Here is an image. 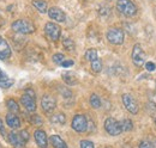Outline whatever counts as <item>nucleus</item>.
Returning <instances> with one entry per match:
<instances>
[{
    "label": "nucleus",
    "mask_w": 156,
    "mask_h": 148,
    "mask_svg": "<svg viewBox=\"0 0 156 148\" xmlns=\"http://www.w3.org/2000/svg\"><path fill=\"white\" fill-rule=\"evenodd\" d=\"M117 8L121 15H124L126 17H133L138 12L136 4L132 0H118Z\"/></svg>",
    "instance_id": "obj_1"
},
{
    "label": "nucleus",
    "mask_w": 156,
    "mask_h": 148,
    "mask_svg": "<svg viewBox=\"0 0 156 148\" xmlns=\"http://www.w3.org/2000/svg\"><path fill=\"white\" fill-rule=\"evenodd\" d=\"M11 28L13 31L22 34V35H29L35 31V25L28 19H18V20L13 22Z\"/></svg>",
    "instance_id": "obj_2"
},
{
    "label": "nucleus",
    "mask_w": 156,
    "mask_h": 148,
    "mask_svg": "<svg viewBox=\"0 0 156 148\" xmlns=\"http://www.w3.org/2000/svg\"><path fill=\"white\" fill-rule=\"evenodd\" d=\"M106 37H107V41L111 43V44H114V45H120L124 43V38H125V35H124V31L119 28H111L107 34H106Z\"/></svg>",
    "instance_id": "obj_3"
},
{
    "label": "nucleus",
    "mask_w": 156,
    "mask_h": 148,
    "mask_svg": "<svg viewBox=\"0 0 156 148\" xmlns=\"http://www.w3.org/2000/svg\"><path fill=\"white\" fill-rule=\"evenodd\" d=\"M131 57H132V62L133 65L137 66V67H142L145 65V60H147V55L142 48L140 44H135L133 45V49H132V54H131Z\"/></svg>",
    "instance_id": "obj_4"
},
{
    "label": "nucleus",
    "mask_w": 156,
    "mask_h": 148,
    "mask_svg": "<svg viewBox=\"0 0 156 148\" xmlns=\"http://www.w3.org/2000/svg\"><path fill=\"white\" fill-rule=\"evenodd\" d=\"M105 129L112 136H118V135H120L122 133L120 122H118L117 119L113 118V117H108L105 121Z\"/></svg>",
    "instance_id": "obj_5"
},
{
    "label": "nucleus",
    "mask_w": 156,
    "mask_h": 148,
    "mask_svg": "<svg viewBox=\"0 0 156 148\" xmlns=\"http://www.w3.org/2000/svg\"><path fill=\"white\" fill-rule=\"evenodd\" d=\"M44 34L47 35V37L51 39V41H58L61 35V29L58 24L53 23V22H48L46 23L44 25Z\"/></svg>",
    "instance_id": "obj_6"
},
{
    "label": "nucleus",
    "mask_w": 156,
    "mask_h": 148,
    "mask_svg": "<svg viewBox=\"0 0 156 148\" xmlns=\"http://www.w3.org/2000/svg\"><path fill=\"white\" fill-rule=\"evenodd\" d=\"M72 129L77 133H84L88 130V119L85 115L77 113L72 119Z\"/></svg>",
    "instance_id": "obj_7"
},
{
    "label": "nucleus",
    "mask_w": 156,
    "mask_h": 148,
    "mask_svg": "<svg viewBox=\"0 0 156 148\" xmlns=\"http://www.w3.org/2000/svg\"><path fill=\"white\" fill-rule=\"evenodd\" d=\"M122 103L126 108V110L129 111L130 113L132 115H137L138 111H139V106H138V103L137 100L129 93H125L122 94Z\"/></svg>",
    "instance_id": "obj_8"
},
{
    "label": "nucleus",
    "mask_w": 156,
    "mask_h": 148,
    "mask_svg": "<svg viewBox=\"0 0 156 148\" xmlns=\"http://www.w3.org/2000/svg\"><path fill=\"white\" fill-rule=\"evenodd\" d=\"M41 108L46 113H51L57 108V100L51 94H44L41 99Z\"/></svg>",
    "instance_id": "obj_9"
},
{
    "label": "nucleus",
    "mask_w": 156,
    "mask_h": 148,
    "mask_svg": "<svg viewBox=\"0 0 156 148\" xmlns=\"http://www.w3.org/2000/svg\"><path fill=\"white\" fill-rule=\"evenodd\" d=\"M20 103L25 108V110L29 111V112H34L36 110V102H35V98L29 96L28 93H24L22 97H20Z\"/></svg>",
    "instance_id": "obj_10"
},
{
    "label": "nucleus",
    "mask_w": 156,
    "mask_h": 148,
    "mask_svg": "<svg viewBox=\"0 0 156 148\" xmlns=\"http://www.w3.org/2000/svg\"><path fill=\"white\" fill-rule=\"evenodd\" d=\"M48 16H49L51 19H53V20H55V22H59V23H62V22L66 20V15H65V12H64L61 8L55 7V6L48 8Z\"/></svg>",
    "instance_id": "obj_11"
},
{
    "label": "nucleus",
    "mask_w": 156,
    "mask_h": 148,
    "mask_svg": "<svg viewBox=\"0 0 156 148\" xmlns=\"http://www.w3.org/2000/svg\"><path fill=\"white\" fill-rule=\"evenodd\" d=\"M11 48L9 45V43L6 42V39L2 36H0V60H7L11 57Z\"/></svg>",
    "instance_id": "obj_12"
},
{
    "label": "nucleus",
    "mask_w": 156,
    "mask_h": 148,
    "mask_svg": "<svg viewBox=\"0 0 156 148\" xmlns=\"http://www.w3.org/2000/svg\"><path fill=\"white\" fill-rule=\"evenodd\" d=\"M34 137H35V141L37 143V146L40 148H47L48 147V137H47V134L41 129L35 130L34 133Z\"/></svg>",
    "instance_id": "obj_13"
},
{
    "label": "nucleus",
    "mask_w": 156,
    "mask_h": 148,
    "mask_svg": "<svg viewBox=\"0 0 156 148\" xmlns=\"http://www.w3.org/2000/svg\"><path fill=\"white\" fill-rule=\"evenodd\" d=\"M9 142L13 146V147H24V145L27 143L22 137H20V133H15V131H11L9 134Z\"/></svg>",
    "instance_id": "obj_14"
},
{
    "label": "nucleus",
    "mask_w": 156,
    "mask_h": 148,
    "mask_svg": "<svg viewBox=\"0 0 156 148\" xmlns=\"http://www.w3.org/2000/svg\"><path fill=\"white\" fill-rule=\"evenodd\" d=\"M6 124L12 129H18L20 127V119L16 113H7L6 115Z\"/></svg>",
    "instance_id": "obj_15"
},
{
    "label": "nucleus",
    "mask_w": 156,
    "mask_h": 148,
    "mask_svg": "<svg viewBox=\"0 0 156 148\" xmlns=\"http://www.w3.org/2000/svg\"><path fill=\"white\" fill-rule=\"evenodd\" d=\"M13 85V79L9 78L6 74L0 69V87L1 89H9Z\"/></svg>",
    "instance_id": "obj_16"
},
{
    "label": "nucleus",
    "mask_w": 156,
    "mask_h": 148,
    "mask_svg": "<svg viewBox=\"0 0 156 148\" xmlns=\"http://www.w3.org/2000/svg\"><path fill=\"white\" fill-rule=\"evenodd\" d=\"M49 140H51V143L54 148H67L66 142L58 135H52Z\"/></svg>",
    "instance_id": "obj_17"
},
{
    "label": "nucleus",
    "mask_w": 156,
    "mask_h": 148,
    "mask_svg": "<svg viewBox=\"0 0 156 148\" xmlns=\"http://www.w3.org/2000/svg\"><path fill=\"white\" fill-rule=\"evenodd\" d=\"M49 121L53 123V124H65L66 122V116L62 113V112H59V113H54L49 117Z\"/></svg>",
    "instance_id": "obj_18"
},
{
    "label": "nucleus",
    "mask_w": 156,
    "mask_h": 148,
    "mask_svg": "<svg viewBox=\"0 0 156 148\" xmlns=\"http://www.w3.org/2000/svg\"><path fill=\"white\" fill-rule=\"evenodd\" d=\"M33 6L41 13H46L48 12V5L44 0H34L33 1Z\"/></svg>",
    "instance_id": "obj_19"
},
{
    "label": "nucleus",
    "mask_w": 156,
    "mask_h": 148,
    "mask_svg": "<svg viewBox=\"0 0 156 148\" xmlns=\"http://www.w3.org/2000/svg\"><path fill=\"white\" fill-rule=\"evenodd\" d=\"M62 80L67 84V85H75L77 84V79H76V75L71 72H67V73H64L62 74Z\"/></svg>",
    "instance_id": "obj_20"
},
{
    "label": "nucleus",
    "mask_w": 156,
    "mask_h": 148,
    "mask_svg": "<svg viewBox=\"0 0 156 148\" xmlns=\"http://www.w3.org/2000/svg\"><path fill=\"white\" fill-rule=\"evenodd\" d=\"M6 105H7V109L10 110V112H12V113H18L20 112V105L17 104V102L15 99H9L6 102Z\"/></svg>",
    "instance_id": "obj_21"
},
{
    "label": "nucleus",
    "mask_w": 156,
    "mask_h": 148,
    "mask_svg": "<svg viewBox=\"0 0 156 148\" xmlns=\"http://www.w3.org/2000/svg\"><path fill=\"white\" fill-rule=\"evenodd\" d=\"M120 126H121V130L122 131H130V130L133 129V123L131 119L129 118H125L120 122Z\"/></svg>",
    "instance_id": "obj_22"
},
{
    "label": "nucleus",
    "mask_w": 156,
    "mask_h": 148,
    "mask_svg": "<svg viewBox=\"0 0 156 148\" xmlns=\"http://www.w3.org/2000/svg\"><path fill=\"white\" fill-rule=\"evenodd\" d=\"M85 59H87L88 61H90V62L98 60V50H96V49H93V48H91V49H88V50L85 52Z\"/></svg>",
    "instance_id": "obj_23"
},
{
    "label": "nucleus",
    "mask_w": 156,
    "mask_h": 148,
    "mask_svg": "<svg viewBox=\"0 0 156 148\" xmlns=\"http://www.w3.org/2000/svg\"><path fill=\"white\" fill-rule=\"evenodd\" d=\"M62 45H64V48H65L66 50H69V52H73L75 48H76L75 42H73L71 38H65V39L62 41Z\"/></svg>",
    "instance_id": "obj_24"
},
{
    "label": "nucleus",
    "mask_w": 156,
    "mask_h": 148,
    "mask_svg": "<svg viewBox=\"0 0 156 148\" xmlns=\"http://www.w3.org/2000/svg\"><path fill=\"white\" fill-rule=\"evenodd\" d=\"M90 105H91V108H94V109H98L100 106H101V99L98 98V94H91L90 96Z\"/></svg>",
    "instance_id": "obj_25"
},
{
    "label": "nucleus",
    "mask_w": 156,
    "mask_h": 148,
    "mask_svg": "<svg viewBox=\"0 0 156 148\" xmlns=\"http://www.w3.org/2000/svg\"><path fill=\"white\" fill-rule=\"evenodd\" d=\"M91 69H93V72H95V73H100V72L102 71V62H101L100 59H98V60H95V61L91 62Z\"/></svg>",
    "instance_id": "obj_26"
},
{
    "label": "nucleus",
    "mask_w": 156,
    "mask_h": 148,
    "mask_svg": "<svg viewBox=\"0 0 156 148\" xmlns=\"http://www.w3.org/2000/svg\"><path fill=\"white\" fill-rule=\"evenodd\" d=\"M29 121H30V123H31V124H34V126H42V123H43L42 118L40 117L39 115H36V113L31 115V116H30V118H29Z\"/></svg>",
    "instance_id": "obj_27"
},
{
    "label": "nucleus",
    "mask_w": 156,
    "mask_h": 148,
    "mask_svg": "<svg viewBox=\"0 0 156 148\" xmlns=\"http://www.w3.org/2000/svg\"><path fill=\"white\" fill-rule=\"evenodd\" d=\"M59 91H60L61 96H62L64 98H71V97H72V92H71L67 87H60Z\"/></svg>",
    "instance_id": "obj_28"
},
{
    "label": "nucleus",
    "mask_w": 156,
    "mask_h": 148,
    "mask_svg": "<svg viewBox=\"0 0 156 148\" xmlns=\"http://www.w3.org/2000/svg\"><path fill=\"white\" fill-rule=\"evenodd\" d=\"M65 60V56L64 54H61V53H57V54H54L53 55V61L57 63V65H61V62Z\"/></svg>",
    "instance_id": "obj_29"
},
{
    "label": "nucleus",
    "mask_w": 156,
    "mask_h": 148,
    "mask_svg": "<svg viewBox=\"0 0 156 148\" xmlns=\"http://www.w3.org/2000/svg\"><path fill=\"white\" fill-rule=\"evenodd\" d=\"M80 148H95L94 143L89 140H82L80 141Z\"/></svg>",
    "instance_id": "obj_30"
},
{
    "label": "nucleus",
    "mask_w": 156,
    "mask_h": 148,
    "mask_svg": "<svg viewBox=\"0 0 156 148\" xmlns=\"http://www.w3.org/2000/svg\"><path fill=\"white\" fill-rule=\"evenodd\" d=\"M145 68H147V71H149V72H154L156 69V65L154 62H147V63H145Z\"/></svg>",
    "instance_id": "obj_31"
},
{
    "label": "nucleus",
    "mask_w": 156,
    "mask_h": 148,
    "mask_svg": "<svg viewBox=\"0 0 156 148\" xmlns=\"http://www.w3.org/2000/svg\"><path fill=\"white\" fill-rule=\"evenodd\" d=\"M138 148H154V145L150 143L149 141H142L139 143V147Z\"/></svg>",
    "instance_id": "obj_32"
},
{
    "label": "nucleus",
    "mask_w": 156,
    "mask_h": 148,
    "mask_svg": "<svg viewBox=\"0 0 156 148\" xmlns=\"http://www.w3.org/2000/svg\"><path fill=\"white\" fill-rule=\"evenodd\" d=\"M20 137H22L25 142H28V141H29V133H28L27 130H22V131H20Z\"/></svg>",
    "instance_id": "obj_33"
},
{
    "label": "nucleus",
    "mask_w": 156,
    "mask_h": 148,
    "mask_svg": "<svg viewBox=\"0 0 156 148\" xmlns=\"http://www.w3.org/2000/svg\"><path fill=\"white\" fill-rule=\"evenodd\" d=\"M72 65H73V61H72V60H64V61L61 62V66L65 67V68H66V67H71Z\"/></svg>",
    "instance_id": "obj_34"
},
{
    "label": "nucleus",
    "mask_w": 156,
    "mask_h": 148,
    "mask_svg": "<svg viewBox=\"0 0 156 148\" xmlns=\"http://www.w3.org/2000/svg\"><path fill=\"white\" fill-rule=\"evenodd\" d=\"M0 134H1V136H6V130H5V127H4V122H2V119L0 118Z\"/></svg>",
    "instance_id": "obj_35"
},
{
    "label": "nucleus",
    "mask_w": 156,
    "mask_h": 148,
    "mask_svg": "<svg viewBox=\"0 0 156 148\" xmlns=\"http://www.w3.org/2000/svg\"><path fill=\"white\" fill-rule=\"evenodd\" d=\"M4 24H5V22H4V19H2V18H1V17H0V29L2 28V25H4Z\"/></svg>",
    "instance_id": "obj_36"
},
{
    "label": "nucleus",
    "mask_w": 156,
    "mask_h": 148,
    "mask_svg": "<svg viewBox=\"0 0 156 148\" xmlns=\"http://www.w3.org/2000/svg\"><path fill=\"white\" fill-rule=\"evenodd\" d=\"M155 94H156V87H155Z\"/></svg>",
    "instance_id": "obj_37"
},
{
    "label": "nucleus",
    "mask_w": 156,
    "mask_h": 148,
    "mask_svg": "<svg viewBox=\"0 0 156 148\" xmlns=\"http://www.w3.org/2000/svg\"><path fill=\"white\" fill-rule=\"evenodd\" d=\"M155 124H156V118H155Z\"/></svg>",
    "instance_id": "obj_38"
}]
</instances>
